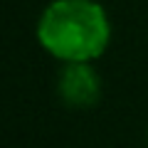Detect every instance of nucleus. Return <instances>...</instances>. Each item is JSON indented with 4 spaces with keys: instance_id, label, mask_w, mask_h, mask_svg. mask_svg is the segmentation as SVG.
<instances>
[{
    "instance_id": "f257e3e1",
    "label": "nucleus",
    "mask_w": 148,
    "mask_h": 148,
    "mask_svg": "<svg viewBox=\"0 0 148 148\" xmlns=\"http://www.w3.org/2000/svg\"><path fill=\"white\" fill-rule=\"evenodd\" d=\"M37 45L57 62H96L111 45V17L99 0H49L35 25Z\"/></svg>"
},
{
    "instance_id": "f03ea898",
    "label": "nucleus",
    "mask_w": 148,
    "mask_h": 148,
    "mask_svg": "<svg viewBox=\"0 0 148 148\" xmlns=\"http://www.w3.org/2000/svg\"><path fill=\"white\" fill-rule=\"evenodd\" d=\"M57 94L69 109H91L101 99V77L94 62H64L57 72Z\"/></svg>"
}]
</instances>
